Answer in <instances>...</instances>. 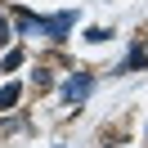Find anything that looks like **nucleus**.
Listing matches in <instances>:
<instances>
[{"label": "nucleus", "mask_w": 148, "mask_h": 148, "mask_svg": "<svg viewBox=\"0 0 148 148\" xmlns=\"http://www.w3.org/2000/svg\"><path fill=\"white\" fill-rule=\"evenodd\" d=\"M32 81H36V90H45V85L54 81V76H49V67H36V76H32Z\"/></svg>", "instance_id": "obj_7"}, {"label": "nucleus", "mask_w": 148, "mask_h": 148, "mask_svg": "<svg viewBox=\"0 0 148 148\" xmlns=\"http://www.w3.org/2000/svg\"><path fill=\"white\" fill-rule=\"evenodd\" d=\"M144 135H148V130H144Z\"/></svg>", "instance_id": "obj_9"}, {"label": "nucleus", "mask_w": 148, "mask_h": 148, "mask_svg": "<svg viewBox=\"0 0 148 148\" xmlns=\"http://www.w3.org/2000/svg\"><path fill=\"white\" fill-rule=\"evenodd\" d=\"M18 67H23V49H9L5 63H0V72H18Z\"/></svg>", "instance_id": "obj_6"}, {"label": "nucleus", "mask_w": 148, "mask_h": 148, "mask_svg": "<svg viewBox=\"0 0 148 148\" xmlns=\"http://www.w3.org/2000/svg\"><path fill=\"white\" fill-rule=\"evenodd\" d=\"M18 99H23V81H9V85H0V117L18 108Z\"/></svg>", "instance_id": "obj_4"}, {"label": "nucleus", "mask_w": 148, "mask_h": 148, "mask_svg": "<svg viewBox=\"0 0 148 148\" xmlns=\"http://www.w3.org/2000/svg\"><path fill=\"white\" fill-rule=\"evenodd\" d=\"M9 40H14V32H9V23L0 18V45H9Z\"/></svg>", "instance_id": "obj_8"}, {"label": "nucleus", "mask_w": 148, "mask_h": 148, "mask_svg": "<svg viewBox=\"0 0 148 148\" xmlns=\"http://www.w3.org/2000/svg\"><path fill=\"white\" fill-rule=\"evenodd\" d=\"M85 40L90 45H103V40H112V27H85Z\"/></svg>", "instance_id": "obj_5"}, {"label": "nucleus", "mask_w": 148, "mask_h": 148, "mask_svg": "<svg viewBox=\"0 0 148 148\" xmlns=\"http://www.w3.org/2000/svg\"><path fill=\"white\" fill-rule=\"evenodd\" d=\"M144 67H148V45H139V40H135V45H130V54L121 58L112 72H144Z\"/></svg>", "instance_id": "obj_3"}, {"label": "nucleus", "mask_w": 148, "mask_h": 148, "mask_svg": "<svg viewBox=\"0 0 148 148\" xmlns=\"http://www.w3.org/2000/svg\"><path fill=\"white\" fill-rule=\"evenodd\" d=\"M94 81L99 76L94 72H85V67H76V72H67L63 76V85H58V94H63V103H85L94 94Z\"/></svg>", "instance_id": "obj_1"}, {"label": "nucleus", "mask_w": 148, "mask_h": 148, "mask_svg": "<svg viewBox=\"0 0 148 148\" xmlns=\"http://www.w3.org/2000/svg\"><path fill=\"white\" fill-rule=\"evenodd\" d=\"M72 27H76V9H58V14H49V18H40V36L45 40H54V45H63L67 36H72Z\"/></svg>", "instance_id": "obj_2"}]
</instances>
